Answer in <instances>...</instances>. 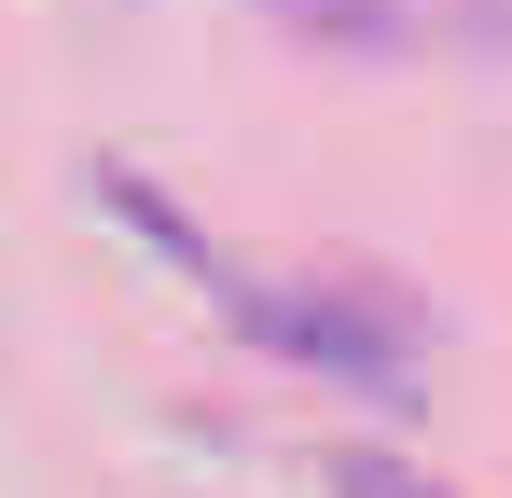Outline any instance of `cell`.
<instances>
[{"label":"cell","instance_id":"6da1fadb","mask_svg":"<svg viewBox=\"0 0 512 498\" xmlns=\"http://www.w3.org/2000/svg\"><path fill=\"white\" fill-rule=\"evenodd\" d=\"M277 28H305V42H346V56H402L416 28H402V0H263Z\"/></svg>","mask_w":512,"mask_h":498},{"label":"cell","instance_id":"7a4b0ae2","mask_svg":"<svg viewBox=\"0 0 512 498\" xmlns=\"http://www.w3.org/2000/svg\"><path fill=\"white\" fill-rule=\"evenodd\" d=\"M333 498H457V485H429L416 457H388V443H333Z\"/></svg>","mask_w":512,"mask_h":498}]
</instances>
